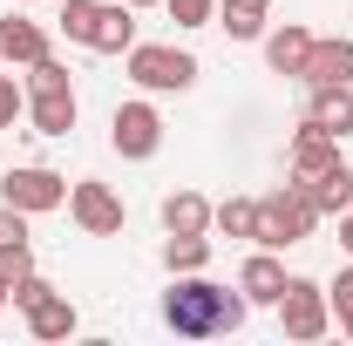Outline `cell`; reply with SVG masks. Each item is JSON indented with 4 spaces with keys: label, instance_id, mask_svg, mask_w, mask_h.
Masks as SVG:
<instances>
[{
    "label": "cell",
    "instance_id": "obj_14",
    "mask_svg": "<svg viewBox=\"0 0 353 346\" xmlns=\"http://www.w3.org/2000/svg\"><path fill=\"white\" fill-rule=\"evenodd\" d=\"M306 54H312V34L306 28H279V34H265V61H272V75H299L306 68Z\"/></svg>",
    "mask_w": 353,
    "mask_h": 346
},
{
    "label": "cell",
    "instance_id": "obj_23",
    "mask_svg": "<svg viewBox=\"0 0 353 346\" xmlns=\"http://www.w3.org/2000/svg\"><path fill=\"white\" fill-rule=\"evenodd\" d=\"M163 7H170L176 28H204V21L218 14V0H163Z\"/></svg>",
    "mask_w": 353,
    "mask_h": 346
},
{
    "label": "cell",
    "instance_id": "obj_27",
    "mask_svg": "<svg viewBox=\"0 0 353 346\" xmlns=\"http://www.w3.org/2000/svg\"><path fill=\"white\" fill-rule=\"evenodd\" d=\"M326 299L340 305V319H353V265H347V272H340V285H333V292H326Z\"/></svg>",
    "mask_w": 353,
    "mask_h": 346
},
{
    "label": "cell",
    "instance_id": "obj_9",
    "mask_svg": "<svg viewBox=\"0 0 353 346\" xmlns=\"http://www.w3.org/2000/svg\"><path fill=\"white\" fill-rule=\"evenodd\" d=\"M340 163V150H333V136L319 130V123H299V136H292V183H319V176Z\"/></svg>",
    "mask_w": 353,
    "mask_h": 346
},
{
    "label": "cell",
    "instance_id": "obj_18",
    "mask_svg": "<svg viewBox=\"0 0 353 346\" xmlns=\"http://www.w3.org/2000/svg\"><path fill=\"white\" fill-rule=\"evenodd\" d=\"M211 231H224V238H259V197H224V204H211Z\"/></svg>",
    "mask_w": 353,
    "mask_h": 346
},
{
    "label": "cell",
    "instance_id": "obj_34",
    "mask_svg": "<svg viewBox=\"0 0 353 346\" xmlns=\"http://www.w3.org/2000/svg\"><path fill=\"white\" fill-rule=\"evenodd\" d=\"M14 7H21V0H14Z\"/></svg>",
    "mask_w": 353,
    "mask_h": 346
},
{
    "label": "cell",
    "instance_id": "obj_11",
    "mask_svg": "<svg viewBox=\"0 0 353 346\" xmlns=\"http://www.w3.org/2000/svg\"><path fill=\"white\" fill-rule=\"evenodd\" d=\"M238 292H245L252 305H279V292H285V265L259 245V252L245 258V272H238Z\"/></svg>",
    "mask_w": 353,
    "mask_h": 346
},
{
    "label": "cell",
    "instance_id": "obj_33",
    "mask_svg": "<svg viewBox=\"0 0 353 346\" xmlns=\"http://www.w3.org/2000/svg\"><path fill=\"white\" fill-rule=\"evenodd\" d=\"M0 61H7V54H0Z\"/></svg>",
    "mask_w": 353,
    "mask_h": 346
},
{
    "label": "cell",
    "instance_id": "obj_17",
    "mask_svg": "<svg viewBox=\"0 0 353 346\" xmlns=\"http://www.w3.org/2000/svg\"><path fill=\"white\" fill-rule=\"evenodd\" d=\"M0 54H7V61H28V68H34V61L48 54V34L34 28V21H0Z\"/></svg>",
    "mask_w": 353,
    "mask_h": 346
},
{
    "label": "cell",
    "instance_id": "obj_28",
    "mask_svg": "<svg viewBox=\"0 0 353 346\" xmlns=\"http://www.w3.org/2000/svg\"><path fill=\"white\" fill-rule=\"evenodd\" d=\"M14 116H21V88H14V82H7V75H0V130H7Z\"/></svg>",
    "mask_w": 353,
    "mask_h": 346
},
{
    "label": "cell",
    "instance_id": "obj_1",
    "mask_svg": "<svg viewBox=\"0 0 353 346\" xmlns=\"http://www.w3.org/2000/svg\"><path fill=\"white\" fill-rule=\"evenodd\" d=\"M245 305H252L245 292L183 272L170 285V299H163V319H170V333H183V340H218V333H238L245 326Z\"/></svg>",
    "mask_w": 353,
    "mask_h": 346
},
{
    "label": "cell",
    "instance_id": "obj_32",
    "mask_svg": "<svg viewBox=\"0 0 353 346\" xmlns=\"http://www.w3.org/2000/svg\"><path fill=\"white\" fill-rule=\"evenodd\" d=\"M340 326H347V340H353V319H340Z\"/></svg>",
    "mask_w": 353,
    "mask_h": 346
},
{
    "label": "cell",
    "instance_id": "obj_4",
    "mask_svg": "<svg viewBox=\"0 0 353 346\" xmlns=\"http://www.w3.org/2000/svg\"><path fill=\"white\" fill-rule=\"evenodd\" d=\"M130 75L150 88V95H170V88H190V82H197V61H190L183 48L136 41V48H130Z\"/></svg>",
    "mask_w": 353,
    "mask_h": 346
},
{
    "label": "cell",
    "instance_id": "obj_24",
    "mask_svg": "<svg viewBox=\"0 0 353 346\" xmlns=\"http://www.w3.org/2000/svg\"><path fill=\"white\" fill-rule=\"evenodd\" d=\"M28 272H34V252H28V245H0V278H7V285L28 278Z\"/></svg>",
    "mask_w": 353,
    "mask_h": 346
},
{
    "label": "cell",
    "instance_id": "obj_12",
    "mask_svg": "<svg viewBox=\"0 0 353 346\" xmlns=\"http://www.w3.org/2000/svg\"><path fill=\"white\" fill-rule=\"evenodd\" d=\"M88 48H95V54H123V48H136V7H130V0H123V7H95Z\"/></svg>",
    "mask_w": 353,
    "mask_h": 346
},
{
    "label": "cell",
    "instance_id": "obj_2",
    "mask_svg": "<svg viewBox=\"0 0 353 346\" xmlns=\"http://www.w3.org/2000/svg\"><path fill=\"white\" fill-rule=\"evenodd\" d=\"M312 224H319V204H312V190H306V183H285V190L259 197V238H252V245H265V252L306 245Z\"/></svg>",
    "mask_w": 353,
    "mask_h": 346
},
{
    "label": "cell",
    "instance_id": "obj_22",
    "mask_svg": "<svg viewBox=\"0 0 353 346\" xmlns=\"http://www.w3.org/2000/svg\"><path fill=\"white\" fill-rule=\"evenodd\" d=\"M95 7H102V0H68V7H61V34H68V41H82V48H88V28H95Z\"/></svg>",
    "mask_w": 353,
    "mask_h": 346
},
{
    "label": "cell",
    "instance_id": "obj_5",
    "mask_svg": "<svg viewBox=\"0 0 353 346\" xmlns=\"http://www.w3.org/2000/svg\"><path fill=\"white\" fill-rule=\"evenodd\" d=\"M109 143H116L130 163H143V156L163 150V116H157L150 102H123V109L109 116Z\"/></svg>",
    "mask_w": 353,
    "mask_h": 346
},
{
    "label": "cell",
    "instance_id": "obj_20",
    "mask_svg": "<svg viewBox=\"0 0 353 346\" xmlns=\"http://www.w3.org/2000/svg\"><path fill=\"white\" fill-rule=\"evenodd\" d=\"M204 258H211V238L204 231H170V245H163L170 272H204Z\"/></svg>",
    "mask_w": 353,
    "mask_h": 346
},
{
    "label": "cell",
    "instance_id": "obj_31",
    "mask_svg": "<svg viewBox=\"0 0 353 346\" xmlns=\"http://www.w3.org/2000/svg\"><path fill=\"white\" fill-rule=\"evenodd\" d=\"M130 7H163V0H130Z\"/></svg>",
    "mask_w": 353,
    "mask_h": 346
},
{
    "label": "cell",
    "instance_id": "obj_7",
    "mask_svg": "<svg viewBox=\"0 0 353 346\" xmlns=\"http://www.w3.org/2000/svg\"><path fill=\"white\" fill-rule=\"evenodd\" d=\"M279 319H285L292 340H319V333H326V292H319L312 278H285V292H279Z\"/></svg>",
    "mask_w": 353,
    "mask_h": 346
},
{
    "label": "cell",
    "instance_id": "obj_30",
    "mask_svg": "<svg viewBox=\"0 0 353 346\" xmlns=\"http://www.w3.org/2000/svg\"><path fill=\"white\" fill-rule=\"evenodd\" d=\"M7 299H14V285H7V278H0V305H7Z\"/></svg>",
    "mask_w": 353,
    "mask_h": 346
},
{
    "label": "cell",
    "instance_id": "obj_13",
    "mask_svg": "<svg viewBox=\"0 0 353 346\" xmlns=\"http://www.w3.org/2000/svg\"><path fill=\"white\" fill-rule=\"evenodd\" d=\"M306 116L333 136V143L353 136V82H347V88H312V109H306Z\"/></svg>",
    "mask_w": 353,
    "mask_h": 346
},
{
    "label": "cell",
    "instance_id": "obj_19",
    "mask_svg": "<svg viewBox=\"0 0 353 346\" xmlns=\"http://www.w3.org/2000/svg\"><path fill=\"white\" fill-rule=\"evenodd\" d=\"M163 231H211V204L197 190H170L163 197Z\"/></svg>",
    "mask_w": 353,
    "mask_h": 346
},
{
    "label": "cell",
    "instance_id": "obj_6",
    "mask_svg": "<svg viewBox=\"0 0 353 346\" xmlns=\"http://www.w3.org/2000/svg\"><path fill=\"white\" fill-rule=\"evenodd\" d=\"M0 197H7L14 211L41 217V211H54V204H68V183H61L54 170H41V163H21V170H7V183H0Z\"/></svg>",
    "mask_w": 353,
    "mask_h": 346
},
{
    "label": "cell",
    "instance_id": "obj_25",
    "mask_svg": "<svg viewBox=\"0 0 353 346\" xmlns=\"http://www.w3.org/2000/svg\"><path fill=\"white\" fill-rule=\"evenodd\" d=\"M0 245H28V211L0 204Z\"/></svg>",
    "mask_w": 353,
    "mask_h": 346
},
{
    "label": "cell",
    "instance_id": "obj_15",
    "mask_svg": "<svg viewBox=\"0 0 353 346\" xmlns=\"http://www.w3.org/2000/svg\"><path fill=\"white\" fill-rule=\"evenodd\" d=\"M265 14H272V0H218V28L231 34V41H259Z\"/></svg>",
    "mask_w": 353,
    "mask_h": 346
},
{
    "label": "cell",
    "instance_id": "obj_29",
    "mask_svg": "<svg viewBox=\"0 0 353 346\" xmlns=\"http://www.w3.org/2000/svg\"><path fill=\"white\" fill-rule=\"evenodd\" d=\"M340 245L353 252V211H340Z\"/></svg>",
    "mask_w": 353,
    "mask_h": 346
},
{
    "label": "cell",
    "instance_id": "obj_8",
    "mask_svg": "<svg viewBox=\"0 0 353 346\" xmlns=\"http://www.w3.org/2000/svg\"><path fill=\"white\" fill-rule=\"evenodd\" d=\"M68 211H75V224H82L88 238H116L123 231V197L109 183H75L68 190Z\"/></svg>",
    "mask_w": 353,
    "mask_h": 346
},
{
    "label": "cell",
    "instance_id": "obj_3",
    "mask_svg": "<svg viewBox=\"0 0 353 346\" xmlns=\"http://www.w3.org/2000/svg\"><path fill=\"white\" fill-rule=\"evenodd\" d=\"M28 88H34V136H68L75 130V88H68V68L54 54L34 61Z\"/></svg>",
    "mask_w": 353,
    "mask_h": 346
},
{
    "label": "cell",
    "instance_id": "obj_21",
    "mask_svg": "<svg viewBox=\"0 0 353 346\" xmlns=\"http://www.w3.org/2000/svg\"><path fill=\"white\" fill-rule=\"evenodd\" d=\"M306 190H312V204H319V217L326 211H353V170L347 163H333V170L319 176V183H306Z\"/></svg>",
    "mask_w": 353,
    "mask_h": 346
},
{
    "label": "cell",
    "instance_id": "obj_16",
    "mask_svg": "<svg viewBox=\"0 0 353 346\" xmlns=\"http://www.w3.org/2000/svg\"><path fill=\"white\" fill-rule=\"evenodd\" d=\"M28 326H34V340H68L75 333V305L61 292H48L41 305H28Z\"/></svg>",
    "mask_w": 353,
    "mask_h": 346
},
{
    "label": "cell",
    "instance_id": "obj_10",
    "mask_svg": "<svg viewBox=\"0 0 353 346\" xmlns=\"http://www.w3.org/2000/svg\"><path fill=\"white\" fill-rule=\"evenodd\" d=\"M299 82L306 88H347L353 82V41H312Z\"/></svg>",
    "mask_w": 353,
    "mask_h": 346
},
{
    "label": "cell",
    "instance_id": "obj_26",
    "mask_svg": "<svg viewBox=\"0 0 353 346\" xmlns=\"http://www.w3.org/2000/svg\"><path fill=\"white\" fill-rule=\"evenodd\" d=\"M48 292H54V285H48V278H34V272H28V278H14V305H21V312H28V305H41Z\"/></svg>",
    "mask_w": 353,
    "mask_h": 346
}]
</instances>
